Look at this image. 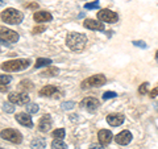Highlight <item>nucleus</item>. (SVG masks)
Here are the masks:
<instances>
[{"label":"nucleus","instance_id":"1","mask_svg":"<svg viewBox=\"0 0 158 149\" xmlns=\"http://www.w3.org/2000/svg\"><path fill=\"white\" fill-rule=\"evenodd\" d=\"M87 44V37L82 33H70L66 37V45L73 52H81Z\"/></svg>","mask_w":158,"mask_h":149},{"label":"nucleus","instance_id":"2","mask_svg":"<svg viewBox=\"0 0 158 149\" xmlns=\"http://www.w3.org/2000/svg\"><path fill=\"white\" fill-rule=\"evenodd\" d=\"M31 65V61L27 58H19V59H11V61H7L2 63V70L8 71V73H13V71H21L25 70V69Z\"/></svg>","mask_w":158,"mask_h":149},{"label":"nucleus","instance_id":"3","mask_svg":"<svg viewBox=\"0 0 158 149\" xmlns=\"http://www.w3.org/2000/svg\"><path fill=\"white\" fill-rule=\"evenodd\" d=\"M24 15L23 12H20L19 9L15 8H7L2 12V20L6 24H11V25H17L23 21Z\"/></svg>","mask_w":158,"mask_h":149},{"label":"nucleus","instance_id":"4","mask_svg":"<svg viewBox=\"0 0 158 149\" xmlns=\"http://www.w3.org/2000/svg\"><path fill=\"white\" fill-rule=\"evenodd\" d=\"M106 82H107V78L103 74H95V75H92L90 78H86L81 83V87L83 90H87V88H91V87H100L103 84H106Z\"/></svg>","mask_w":158,"mask_h":149},{"label":"nucleus","instance_id":"5","mask_svg":"<svg viewBox=\"0 0 158 149\" xmlns=\"http://www.w3.org/2000/svg\"><path fill=\"white\" fill-rule=\"evenodd\" d=\"M0 137L13 144H20L23 141V135L17 130H12V128H7L0 132Z\"/></svg>","mask_w":158,"mask_h":149},{"label":"nucleus","instance_id":"6","mask_svg":"<svg viewBox=\"0 0 158 149\" xmlns=\"http://www.w3.org/2000/svg\"><path fill=\"white\" fill-rule=\"evenodd\" d=\"M98 19L102 23H108V24H115L118 20V15L116 12L111 11V9H100L98 12Z\"/></svg>","mask_w":158,"mask_h":149},{"label":"nucleus","instance_id":"7","mask_svg":"<svg viewBox=\"0 0 158 149\" xmlns=\"http://www.w3.org/2000/svg\"><path fill=\"white\" fill-rule=\"evenodd\" d=\"M8 99L9 102L15 106H27L29 104V96L27 92H11L8 95Z\"/></svg>","mask_w":158,"mask_h":149},{"label":"nucleus","instance_id":"8","mask_svg":"<svg viewBox=\"0 0 158 149\" xmlns=\"http://www.w3.org/2000/svg\"><path fill=\"white\" fill-rule=\"evenodd\" d=\"M0 38L3 40L4 42H8L9 44H15L19 40V34L12 31V29H8V28H4V27H0Z\"/></svg>","mask_w":158,"mask_h":149},{"label":"nucleus","instance_id":"9","mask_svg":"<svg viewBox=\"0 0 158 149\" xmlns=\"http://www.w3.org/2000/svg\"><path fill=\"white\" fill-rule=\"evenodd\" d=\"M99 106H100V102L96 98H85L81 102V107L90 112H95Z\"/></svg>","mask_w":158,"mask_h":149},{"label":"nucleus","instance_id":"10","mask_svg":"<svg viewBox=\"0 0 158 149\" xmlns=\"http://www.w3.org/2000/svg\"><path fill=\"white\" fill-rule=\"evenodd\" d=\"M15 119H16V120L21 124V126L27 127V128H33V120H32V117H31L29 113H27V112H19V113H16Z\"/></svg>","mask_w":158,"mask_h":149},{"label":"nucleus","instance_id":"11","mask_svg":"<svg viewBox=\"0 0 158 149\" xmlns=\"http://www.w3.org/2000/svg\"><path fill=\"white\" fill-rule=\"evenodd\" d=\"M98 138H99V143H100V145L106 147L108 144H111L112 138H113V135L111 131L108 130H100L98 132Z\"/></svg>","mask_w":158,"mask_h":149},{"label":"nucleus","instance_id":"12","mask_svg":"<svg viewBox=\"0 0 158 149\" xmlns=\"http://www.w3.org/2000/svg\"><path fill=\"white\" fill-rule=\"evenodd\" d=\"M40 96H48V98H58L59 96V91L56 86H45L40 90Z\"/></svg>","mask_w":158,"mask_h":149},{"label":"nucleus","instance_id":"13","mask_svg":"<svg viewBox=\"0 0 158 149\" xmlns=\"http://www.w3.org/2000/svg\"><path fill=\"white\" fill-rule=\"evenodd\" d=\"M124 115H121V113H110V115L107 116V123L110 124L111 127H118V126H121L123 123H124Z\"/></svg>","mask_w":158,"mask_h":149},{"label":"nucleus","instance_id":"14","mask_svg":"<svg viewBox=\"0 0 158 149\" xmlns=\"http://www.w3.org/2000/svg\"><path fill=\"white\" fill-rule=\"evenodd\" d=\"M115 140L118 145H128L132 141V133L129 131H121L118 135H116Z\"/></svg>","mask_w":158,"mask_h":149},{"label":"nucleus","instance_id":"15","mask_svg":"<svg viewBox=\"0 0 158 149\" xmlns=\"http://www.w3.org/2000/svg\"><path fill=\"white\" fill-rule=\"evenodd\" d=\"M52 126H53V121L50 115H44L38 121V130L41 132H48L52 128Z\"/></svg>","mask_w":158,"mask_h":149},{"label":"nucleus","instance_id":"16","mask_svg":"<svg viewBox=\"0 0 158 149\" xmlns=\"http://www.w3.org/2000/svg\"><path fill=\"white\" fill-rule=\"evenodd\" d=\"M83 25L87 29H91V31H104V24L100 21H96V20H92V19L86 20L83 23Z\"/></svg>","mask_w":158,"mask_h":149},{"label":"nucleus","instance_id":"17","mask_svg":"<svg viewBox=\"0 0 158 149\" xmlns=\"http://www.w3.org/2000/svg\"><path fill=\"white\" fill-rule=\"evenodd\" d=\"M33 19H34V21H37V23H48L53 19V16H52V13L48 11H38L33 15Z\"/></svg>","mask_w":158,"mask_h":149},{"label":"nucleus","instance_id":"18","mask_svg":"<svg viewBox=\"0 0 158 149\" xmlns=\"http://www.w3.org/2000/svg\"><path fill=\"white\" fill-rule=\"evenodd\" d=\"M31 147H32V149H45L46 141H45V138H42V137L33 138L31 143Z\"/></svg>","mask_w":158,"mask_h":149},{"label":"nucleus","instance_id":"19","mask_svg":"<svg viewBox=\"0 0 158 149\" xmlns=\"http://www.w3.org/2000/svg\"><path fill=\"white\" fill-rule=\"evenodd\" d=\"M58 73H59L58 67H56V66H48V69L45 71H42L41 75H44V77H56V75H58Z\"/></svg>","mask_w":158,"mask_h":149},{"label":"nucleus","instance_id":"20","mask_svg":"<svg viewBox=\"0 0 158 149\" xmlns=\"http://www.w3.org/2000/svg\"><path fill=\"white\" fill-rule=\"evenodd\" d=\"M48 65H52V59L50 58H37L34 67L40 69V67H44V66H48Z\"/></svg>","mask_w":158,"mask_h":149},{"label":"nucleus","instance_id":"21","mask_svg":"<svg viewBox=\"0 0 158 149\" xmlns=\"http://www.w3.org/2000/svg\"><path fill=\"white\" fill-rule=\"evenodd\" d=\"M65 135H66V132H65L63 128H58V130L52 132V136L54 138H58V140H62V138H65Z\"/></svg>","mask_w":158,"mask_h":149},{"label":"nucleus","instance_id":"22","mask_svg":"<svg viewBox=\"0 0 158 149\" xmlns=\"http://www.w3.org/2000/svg\"><path fill=\"white\" fill-rule=\"evenodd\" d=\"M52 149H67V145L62 140L56 138V140L52 143Z\"/></svg>","mask_w":158,"mask_h":149},{"label":"nucleus","instance_id":"23","mask_svg":"<svg viewBox=\"0 0 158 149\" xmlns=\"http://www.w3.org/2000/svg\"><path fill=\"white\" fill-rule=\"evenodd\" d=\"M19 86L21 87L23 90H32V88H33V83L29 81V79H24V81L20 82Z\"/></svg>","mask_w":158,"mask_h":149},{"label":"nucleus","instance_id":"24","mask_svg":"<svg viewBox=\"0 0 158 149\" xmlns=\"http://www.w3.org/2000/svg\"><path fill=\"white\" fill-rule=\"evenodd\" d=\"M3 110L6 111L7 113H13L16 108H15V104H12L11 102H8V103H4L3 104Z\"/></svg>","mask_w":158,"mask_h":149},{"label":"nucleus","instance_id":"25","mask_svg":"<svg viewBox=\"0 0 158 149\" xmlns=\"http://www.w3.org/2000/svg\"><path fill=\"white\" fill-rule=\"evenodd\" d=\"M38 110H40V107L37 106V104H34V103L27 104V111H28V113H37Z\"/></svg>","mask_w":158,"mask_h":149},{"label":"nucleus","instance_id":"26","mask_svg":"<svg viewBox=\"0 0 158 149\" xmlns=\"http://www.w3.org/2000/svg\"><path fill=\"white\" fill-rule=\"evenodd\" d=\"M12 81L11 75H4V74H0V86H6L9 82Z\"/></svg>","mask_w":158,"mask_h":149},{"label":"nucleus","instance_id":"27","mask_svg":"<svg viewBox=\"0 0 158 149\" xmlns=\"http://www.w3.org/2000/svg\"><path fill=\"white\" fill-rule=\"evenodd\" d=\"M75 107V103L74 102H63L62 104H61V108L62 110H65V111H69V110H73V108Z\"/></svg>","mask_w":158,"mask_h":149},{"label":"nucleus","instance_id":"28","mask_svg":"<svg viewBox=\"0 0 158 149\" xmlns=\"http://www.w3.org/2000/svg\"><path fill=\"white\" fill-rule=\"evenodd\" d=\"M117 96V94L115 91H106L104 94H103V99L104 100H108V99H113V98H116Z\"/></svg>","mask_w":158,"mask_h":149},{"label":"nucleus","instance_id":"29","mask_svg":"<svg viewBox=\"0 0 158 149\" xmlns=\"http://www.w3.org/2000/svg\"><path fill=\"white\" fill-rule=\"evenodd\" d=\"M45 31H46V27L45 25H37V27L33 28L32 33L33 34H40V33H42V32H45Z\"/></svg>","mask_w":158,"mask_h":149},{"label":"nucleus","instance_id":"30","mask_svg":"<svg viewBox=\"0 0 158 149\" xmlns=\"http://www.w3.org/2000/svg\"><path fill=\"white\" fill-rule=\"evenodd\" d=\"M99 2H94V3H87L85 4V8L86 9H99Z\"/></svg>","mask_w":158,"mask_h":149},{"label":"nucleus","instance_id":"31","mask_svg":"<svg viewBox=\"0 0 158 149\" xmlns=\"http://www.w3.org/2000/svg\"><path fill=\"white\" fill-rule=\"evenodd\" d=\"M148 86H149V83H142L141 86H140V88H138V92L140 94H142V95H144V94H146L148 92Z\"/></svg>","mask_w":158,"mask_h":149},{"label":"nucleus","instance_id":"32","mask_svg":"<svg viewBox=\"0 0 158 149\" xmlns=\"http://www.w3.org/2000/svg\"><path fill=\"white\" fill-rule=\"evenodd\" d=\"M132 44L135 46H138V48H146V44L144 41H133Z\"/></svg>","mask_w":158,"mask_h":149},{"label":"nucleus","instance_id":"33","mask_svg":"<svg viewBox=\"0 0 158 149\" xmlns=\"http://www.w3.org/2000/svg\"><path fill=\"white\" fill-rule=\"evenodd\" d=\"M149 95H150V98H156V96L158 95V86L153 88V90L149 92Z\"/></svg>","mask_w":158,"mask_h":149},{"label":"nucleus","instance_id":"34","mask_svg":"<svg viewBox=\"0 0 158 149\" xmlns=\"http://www.w3.org/2000/svg\"><path fill=\"white\" fill-rule=\"evenodd\" d=\"M25 7L29 8V9H37L38 8V4L37 3H31V4H27Z\"/></svg>","mask_w":158,"mask_h":149},{"label":"nucleus","instance_id":"35","mask_svg":"<svg viewBox=\"0 0 158 149\" xmlns=\"http://www.w3.org/2000/svg\"><path fill=\"white\" fill-rule=\"evenodd\" d=\"M90 149H104V147L100 145V144H94V145L90 147Z\"/></svg>","mask_w":158,"mask_h":149},{"label":"nucleus","instance_id":"36","mask_svg":"<svg viewBox=\"0 0 158 149\" xmlns=\"http://www.w3.org/2000/svg\"><path fill=\"white\" fill-rule=\"evenodd\" d=\"M7 90H8V87H7V86H6V87L0 86V91H3V92H4V91H7Z\"/></svg>","mask_w":158,"mask_h":149},{"label":"nucleus","instance_id":"37","mask_svg":"<svg viewBox=\"0 0 158 149\" xmlns=\"http://www.w3.org/2000/svg\"><path fill=\"white\" fill-rule=\"evenodd\" d=\"M4 6V2H3V0H0V7H3Z\"/></svg>","mask_w":158,"mask_h":149},{"label":"nucleus","instance_id":"38","mask_svg":"<svg viewBox=\"0 0 158 149\" xmlns=\"http://www.w3.org/2000/svg\"><path fill=\"white\" fill-rule=\"evenodd\" d=\"M0 44H4V45H6V42H4V41H3V40H2V38H0Z\"/></svg>","mask_w":158,"mask_h":149},{"label":"nucleus","instance_id":"39","mask_svg":"<svg viewBox=\"0 0 158 149\" xmlns=\"http://www.w3.org/2000/svg\"><path fill=\"white\" fill-rule=\"evenodd\" d=\"M156 58L158 59V50H157V53H156Z\"/></svg>","mask_w":158,"mask_h":149},{"label":"nucleus","instance_id":"40","mask_svg":"<svg viewBox=\"0 0 158 149\" xmlns=\"http://www.w3.org/2000/svg\"><path fill=\"white\" fill-rule=\"evenodd\" d=\"M157 110H158V106H157Z\"/></svg>","mask_w":158,"mask_h":149}]
</instances>
